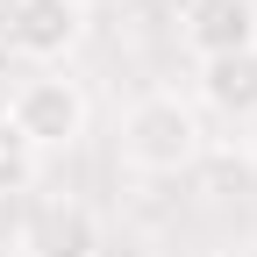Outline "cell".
<instances>
[{"mask_svg": "<svg viewBox=\"0 0 257 257\" xmlns=\"http://www.w3.org/2000/svg\"><path fill=\"white\" fill-rule=\"evenodd\" d=\"M186 50L193 57H236V50H257V0H186Z\"/></svg>", "mask_w": 257, "mask_h": 257, "instance_id": "5", "label": "cell"}, {"mask_svg": "<svg viewBox=\"0 0 257 257\" xmlns=\"http://www.w3.org/2000/svg\"><path fill=\"white\" fill-rule=\"evenodd\" d=\"M86 93H79V79H64V72H43V79H29L15 100H8V121L22 128L36 150H72L79 136H86Z\"/></svg>", "mask_w": 257, "mask_h": 257, "instance_id": "2", "label": "cell"}, {"mask_svg": "<svg viewBox=\"0 0 257 257\" xmlns=\"http://www.w3.org/2000/svg\"><path fill=\"white\" fill-rule=\"evenodd\" d=\"M22 250H29V257H100V214H93L86 200H64V193L29 200V214H22Z\"/></svg>", "mask_w": 257, "mask_h": 257, "instance_id": "3", "label": "cell"}, {"mask_svg": "<svg viewBox=\"0 0 257 257\" xmlns=\"http://www.w3.org/2000/svg\"><path fill=\"white\" fill-rule=\"evenodd\" d=\"M243 150H250V157H257V114H250V121H243Z\"/></svg>", "mask_w": 257, "mask_h": 257, "instance_id": "8", "label": "cell"}, {"mask_svg": "<svg viewBox=\"0 0 257 257\" xmlns=\"http://www.w3.org/2000/svg\"><path fill=\"white\" fill-rule=\"evenodd\" d=\"M121 165L143 179H179L193 157H200V114H193L179 93H143L136 107L121 114Z\"/></svg>", "mask_w": 257, "mask_h": 257, "instance_id": "1", "label": "cell"}, {"mask_svg": "<svg viewBox=\"0 0 257 257\" xmlns=\"http://www.w3.org/2000/svg\"><path fill=\"white\" fill-rule=\"evenodd\" d=\"M36 172H43V150L22 136V128L0 114V200H15V193H29L36 186Z\"/></svg>", "mask_w": 257, "mask_h": 257, "instance_id": "7", "label": "cell"}, {"mask_svg": "<svg viewBox=\"0 0 257 257\" xmlns=\"http://www.w3.org/2000/svg\"><path fill=\"white\" fill-rule=\"evenodd\" d=\"M221 257H257V243H229V250H221Z\"/></svg>", "mask_w": 257, "mask_h": 257, "instance_id": "9", "label": "cell"}, {"mask_svg": "<svg viewBox=\"0 0 257 257\" xmlns=\"http://www.w3.org/2000/svg\"><path fill=\"white\" fill-rule=\"evenodd\" d=\"M86 36V0H8V43L36 64L72 57V43Z\"/></svg>", "mask_w": 257, "mask_h": 257, "instance_id": "4", "label": "cell"}, {"mask_svg": "<svg viewBox=\"0 0 257 257\" xmlns=\"http://www.w3.org/2000/svg\"><path fill=\"white\" fill-rule=\"evenodd\" d=\"M200 100L214 114H229L236 128L257 114V50H236V57H207L200 64Z\"/></svg>", "mask_w": 257, "mask_h": 257, "instance_id": "6", "label": "cell"}]
</instances>
